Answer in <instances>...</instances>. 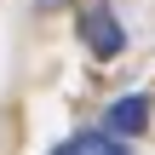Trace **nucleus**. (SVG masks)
Segmentation results:
<instances>
[{"label": "nucleus", "mask_w": 155, "mask_h": 155, "mask_svg": "<svg viewBox=\"0 0 155 155\" xmlns=\"http://www.w3.org/2000/svg\"><path fill=\"white\" fill-rule=\"evenodd\" d=\"M86 155H127V150H121V144H104V138L86 132Z\"/></svg>", "instance_id": "obj_3"}, {"label": "nucleus", "mask_w": 155, "mask_h": 155, "mask_svg": "<svg viewBox=\"0 0 155 155\" xmlns=\"http://www.w3.org/2000/svg\"><path fill=\"white\" fill-rule=\"evenodd\" d=\"M52 155H86V138H69V144H58Z\"/></svg>", "instance_id": "obj_4"}, {"label": "nucleus", "mask_w": 155, "mask_h": 155, "mask_svg": "<svg viewBox=\"0 0 155 155\" xmlns=\"http://www.w3.org/2000/svg\"><path fill=\"white\" fill-rule=\"evenodd\" d=\"M104 127H109L115 138H138V132L150 127V98H144V92L115 98V104H109V115H104Z\"/></svg>", "instance_id": "obj_2"}, {"label": "nucleus", "mask_w": 155, "mask_h": 155, "mask_svg": "<svg viewBox=\"0 0 155 155\" xmlns=\"http://www.w3.org/2000/svg\"><path fill=\"white\" fill-rule=\"evenodd\" d=\"M81 40H86L92 58H121V52H127V29H121V17H115L109 6H92V12L81 17Z\"/></svg>", "instance_id": "obj_1"}]
</instances>
